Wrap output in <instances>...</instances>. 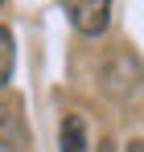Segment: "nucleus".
I'll use <instances>...</instances> for the list:
<instances>
[{
  "mask_svg": "<svg viewBox=\"0 0 144 152\" xmlns=\"http://www.w3.org/2000/svg\"><path fill=\"white\" fill-rule=\"evenodd\" d=\"M0 152H12V148H8V144H4V140H0Z\"/></svg>",
  "mask_w": 144,
  "mask_h": 152,
  "instance_id": "nucleus-6",
  "label": "nucleus"
},
{
  "mask_svg": "<svg viewBox=\"0 0 144 152\" xmlns=\"http://www.w3.org/2000/svg\"><path fill=\"white\" fill-rule=\"evenodd\" d=\"M128 152H140V140H132V144H128Z\"/></svg>",
  "mask_w": 144,
  "mask_h": 152,
  "instance_id": "nucleus-5",
  "label": "nucleus"
},
{
  "mask_svg": "<svg viewBox=\"0 0 144 152\" xmlns=\"http://www.w3.org/2000/svg\"><path fill=\"white\" fill-rule=\"evenodd\" d=\"M0 127H4V107H0Z\"/></svg>",
  "mask_w": 144,
  "mask_h": 152,
  "instance_id": "nucleus-7",
  "label": "nucleus"
},
{
  "mask_svg": "<svg viewBox=\"0 0 144 152\" xmlns=\"http://www.w3.org/2000/svg\"><path fill=\"white\" fill-rule=\"evenodd\" d=\"M99 152H115V144H111V140H103V144H99Z\"/></svg>",
  "mask_w": 144,
  "mask_h": 152,
  "instance_id": "nucleus-4",
  "label": "nucleus"
},
{
  "mask_svg": "<svg viewBox=\"0 0 144 152\" xmlns=\"http://www.w3.org/2000/svg\"><path fill=\"white\" fill-rule=\"evenodd\" d=\"M62 152H87V124L78 111L62 119Z\"/></svg>",
  "mask_w": 144,
  "mask_h": 152,
  "instance_id": "nucleus-2",
  "label": "nucleus"
},
{
  "mask_svg": "<svg viewBox=\"0 0 144 152\" xmlns=\"http://www.w3.org/2000/svg\"><path fill=\"white\" fill-rule=\"evenodd\" d=\"M66 8V17L74 21V29L78 33H87V37H95V33H103L107 29V17H111V4L107 0H66L62 4Z\"/></svg>",
  "mask_w": 144,
  "mask_h": 152,
  "instance_id": "nucleus-1",
  "label": "nucleus"
},
{
  "mask_svg": "<svg viewBox=\"0 0 144 152\" xmlns=\"http://www.w3.org/2000/svg\"><path fill=\"white\" fill-rule=\"evenodd\" d=\"M8 74H12V33L0 25V86L8 82Z\"/></svg>",
  "mask_w": 144,
  "mask_h": 152,
  "instance_id": "nucleus-3",
  "label": "nucleus"
}]
</instances>
